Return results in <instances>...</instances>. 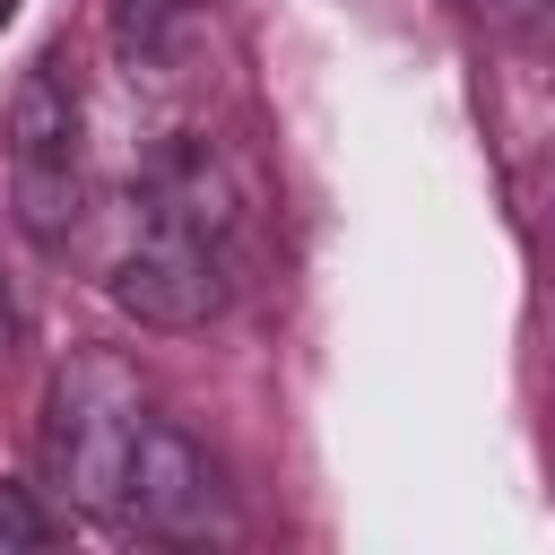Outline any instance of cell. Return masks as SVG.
I'll return each mask as SVG.
<instances>
[{"label":"cell","mask_w":555,"mask_h":555,"mask_svg":"<svg viewBox=\"0 0 555 555\" xmlns=\"http://www.w3.org/2000/svg\"><path fill=\"white\" fill-rule=\"evenodd\" d=\"M460 9H477V17H503V9H520V0H460Z\"/></svg>","instance_id":"7"},{"label":"cell","mask_w":555,"mask_h":555,"mask_svg":"<svg viewBox=\"0 0 555 555\" xmlns=\"http://www.w3.org/2000/svg\"><path fill=\"white\" fill-rule=\"evenodd\" d=\"M121 520H139L147 538H173V546H208V538H234V486H225L217 451L191 425L147 416L139 460H130Z\"/></svg>","instance_id":"4"},{"label":"cell","mask_w":555,"mask_h":555,"mask_svg":"<svg viewBox=\"0 0 555 555\" xmlns=\"http://www.w3.org/2000/svg\"><path fill=\"white\" fill-rule=\"evenodd\" d=\"M234 243H243V182L217 139L182 130L139 165L130 234L113 251V304L147 330H199L234 295Z\"/></svg>","instance_id":"1"},{"label":"cell","mask_w":555,"mask_h":555,"mask_svg":"<svg viewBox=\"0 0 555 555\" xmlns=\"http://www.w3.org/2000/svg\"><path fill=\"white\" fill-rule=\"evenodd\" d=\"M52 538H61V520L35 503V486H0V555H35Z\"/></svg>","instance_id":"6"},{"label":"cell","mask_w":555,"mask_h":555,"mask_svg":"<svg viewBox=\"0 0 555 555\" xmlns=\"http://www.w3.org/2000/svg\"><path fill=\"white\" fill-rule=\"evenodd\" d=\"M199 52H208V17L191 0H113V61L130 87L182 95L199 78Z\"/></svg>","instance_id":"5"},{"label":"cell","mask_w":555,"mask_h":555,"mask_svg":"<svg viewBox=\"0 0 555 555\" xmlns=\"http://www.w3.org/2000/svg\"><path fill=\"white\" fill-rule=\"evenodd\" d=\"M9 208L43 251H61L87 208V95L61 43L35 52L9 95Z\"/></svg>","instance_id":"3"},{"label":"cell","mask_w":555,"mask_h":555,"mask_svg":"<svg viewBox=\"0 0 555 555\" xmlns=\"http://www.w3.org/2000/svg\"><path fill=\"white\" fill-rule=\"evenodd\" d=\"M9 26H17V0H0V35H9Z\"/></svg>","instance_id":"8"},{"label":"cell","mask_w":555,"mask_h":555,"mask_svg":"<svg viewBox=\"0 0 555 555\" xmlns=\"http://www.w3.org/2000/svg\"><path fill=\"white\" fill-rule=\"evenodd\" d=\"M139 434H147L139 373H130L113 347L61 356V373H52V390H43V425H35L43 494H61V503L87 512V520H121Z\"/></svg>","instance_id":"2"}]
</instances>
